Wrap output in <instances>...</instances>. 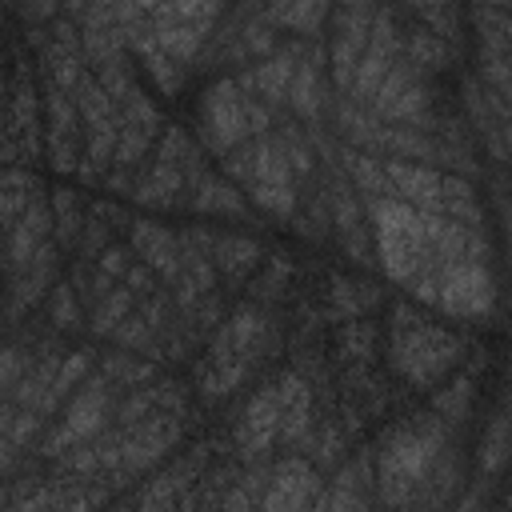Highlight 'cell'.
Returning <instances> with one entry per match:
<instances>
[{"label":"cell","mask_w":512,"mask_h":512,"mask_svg":"<svg viewBox=\"0 0 512 512\" xmlns=\"http://www.w3.org/2000/svg\"><path fill=\"white\" fill-rule=\"evenodd\" d=\"M368 220H372V236H376L384 272L392 280L416 288L420 280L436 276V256H432L424 208L384 192V196H368Z\"/></svg>","instance_id":"1"},{"label":"cell","mask_w":512,"mask_h":512,"mask_svg":"<svg viewBox=\"0 0 512 512\" xmlns=\"http://www.w3.org/2000/svg\"><path fill=\"white\" fill-rule=\"evenodd\" d=\"M464 340L452 336L440 324H428L420 316H412L408 308H396V324H392V364L404 380L432 388L440 376L452 372V364L460 360Z\"/></svg>","instance_id":"2"},{"label":"cell","mask_w":512,"mask_h":512,"mask_svg":"<svg viewBox=\"0 0 512 512\" xmlns=\"http://www.w3.org/2000/svg\"><path fill=\"white\" fill-rule=\"evenodd\" d=\"M256 332H260V316H256L252 308H240V312L224 324V332L216 336L208 360L200 364V392H204V396L216 400V396L232 392V388L248 376L252 352H256Z\"/></svg>","instance_id":"3"},{"label":"cell","mask_w":512,"mask_h":512,"mask_svg":"<svg viewBox=\"0 0 512 512\" xmlns=\"http://www.w3.org/2000/svg\"><path fill=\"white\" fill-rule=\"evenodd\" d=\"M288 160H292V156H288L284 144L260 140V144H252V148H240V152L228 160V168H232V176L244 180L248 196H252L260 208H268V212H276V216H288V212H292V172H288Z\"/></svg>","instance_id":"4"},{"label":"cell","mask_w":512,"mask_h":512,"mask_svg":"<svg viewBox=\"0 0 512 512\" xmlns=\"http://www.w3.org/2000/svg\"><path fill=\"white\" fill-rule=\"evenodd\" d=\"M420 300L436 304L440 312H452V316H488L492 304H496V288H492V276L488 268L468 256V260H456L452 268H444L440 276L424 280L412 288Z\"/></svg>","instance_id":"5"},{"label":"cell","mask_w":512,"mask_h":512,"mask_svg":"<svg viewBox=\"0 0 512 512\" xmlns=\"http://www.w3.org/2000/svg\"><path fill=\"white\" fill-rule=\"evenodd\" d=\"M436 452H440V432L428 424H412L388 436L380 452V484L388 488V500H408V488L424 480Z\"/></svg>","instance_id":"6"},{"label":"cell","mask_w":512,"mask_h":512,"mask_svg":"<svg viewBox=\"0 0 512 512\" xmlns=\"http://www.w3.org/2000/svg\"><path fill=\"white\" fill-rule=\"evenodd\" d=\"M244 136H256L252 132V92L224 80L204 100V140L216 152H232V148H240Z\"/></svg>","instance_id":"7"},{"label":"cell","mask_w":512,"mask_h":512,"mask_svg":"<svg viewBox=\"0 0 512 512\" xmlns=\"http://www.w3.org/2000/svg\"><path fill=\"white\" fill-rule=\"evenodd\" d=\"M104 412H108V380H84V388L64 408V420L48 436L44 452H60V448H72V444L88 440L104 424Z\"/></svg>","instance_id":"8"},{"label":"cell","mask_w":512,"mask_h":512,"mask_svg":"<svg viewBox=\"0 0 512 512\" xmlns=\"http://www.w3.org/2000/svg\"><path fill=\"white\" fill-rule=\"evenodd\" d=\"M384 172H388L392 196H400L424 212L448 216V176H440L424 164H412V160H384Z\"/></svg>","instance_id":"9"},{"label":"cell","mask_w":512,"mask_h":512,"mask_svg":"<svg viewBox=\"0 0 512 512\" xmlns=\"http://www.w3.org/2000/svg\"><path fill=\"white\" fill-rule=\"evenodd\" d=\"M280 416H284V396H280V380L264 392H256L236 424V440L244 448V456H264L276 440H280Z\"/></svg>","instance_id":"10"},{"label":"cell","mask_w":512,"mask_h":512,"mask_svg":"<svg viewBox=\"0 0 512 512\" xmlns=\"http://www.w3.org/2000/svg\"><path fill=\"white\" fill-rule=\"evenodd\" d=\"M372 108H376V116H384V120H416V116L428 108V88L420 84L416 68L392 64V72L384 76V84H380L376 96H372Z\"/></svg>","instance_id":"11"},{"label":"cell","mask_w":512,"mask_h":512,"mask_svg":"<svg viewBox=\"0 0 512 512\" xmlns=\"http://www.w3.org/2000/svg\"><path fill=\"white\" fill-rule=\"evenodd\" d=\"M320 476L304 460H284L268 472V492L260 496L264 508H308L320 504Z\"/></svg>","instance_id":"12"},{"label":"cell","mask_w":512,"mask_h":512,"mask_svg":"<svg viewBox=\"0 0 512 512\" xmlns=\"http://www.w3.org/2000/svg\"><path fill=\"white\" fill-rule=\"evenodd\" d=\"M132 248H136V256H140L148 268L164 272L168 280H176V276H180V248H176L172 232H164L160 224L140 220V224L132 228Z\"/></svg>","instance_id":"13"},{"label":"cell","mask_w":512,"mask_h":512,"mask_svg":"<svg viewBox=\"0 0 512 512\" xmlns=\"http://www.w3.org/2000/svg\"><path fill=\"white\" fill-rule=\"evenodd\" d=\"M292 76H296V64H292L288 56H276V60L260 64L256 72H248V76L240 80V88L252 92V96H260L264 104H280V100H288Z\"/></svg>","instance_id":"14"},{"label":"cell","mask_w":512,"mask_h":512,"mask_svg":"<svg viewBox=\"0 0 512 512\" xmlns=\"http://www.w3.org/2000/svg\"><path fill=\"white\" fill-rule=\"evenodd\" d=\"M280 396H284V416H280V440L284 444H296V440H304V432H308V424H312V396H308V388L296 380V376H284L280 380Z\"/></svg>","instance_id":"15"},{"label":"cell","mask_w":512,"mask_h":512,"mask_svg":"<svg viewBox=\"0 0 512 512\" xmlns=\"http://www.w3.org/2000/svg\"><path fill=\"white\" fill-rule=\"evenodd\" d=\"M172 192H180V168H176V160L156 156V164H152L148 176L140 180V192H136V196H140L144 204H168Z\"/></svg>","instance_id":"16"},{"label":"cell","mask_w":512,"mask_h":512,"mask_svg":"<svg viewBox=\"0 0 512 512\" xmlns=\"http://www.w3.org/2000/svg\"><path fill=\"white\" fill-rule=\"evenodd\" d=\"M256 260H260V252H256V244L244 240V236H224V240L216 244V264H220V272H224L228 280H244V276L256 268Z\"/></svg>","instance_id":"17"},{"label":"cell","mask_w":512,"mask_h":512,"mask_svg":"<svg viewBox=\"0 0 512 512\" xmlns=\"http://www.w3.org/2000/svg\"><path fill=\"white\" fill-rule=\"evenodd\" d=\"M324 16V0H272V20L296 32H312Z\"/></svg>","instance_id":"18"},{"label":"cell","mask_w":512,"mask_h":512,"mask_svg":"<svg viewBox=\"0 0 512 512\" xmlns=\"http://www.w3.org/2000/svg\"><path fill=\"white\" fill-rule=\"evenodd\" d=\"M288 100L296 112L312 116L320 108V96H316V72L308 64H296V76H292V88H288Z\"/></svg>","instance_id":"19"},{"label":"cell","mask_w":512,"mask_h":512,"mask_svg":"<svg viewBox=\"0 0 512 512\" xmlns=\"http://www.w3.org/2000/svg\"><path fill=\"white\" fill-rule=\"evenodd\" d=\"M192 208H200V212H240L244 208V200L232 192V188H224V184H200V192L192 196Z\"/></svg>","instance_id":"20"},{"label":"cell","mask_w":512,"mask_h":512,"mask_svg":"<svg viewBox=\"0 0 512 512\" xmlns=\"http://www.w3.org/2000/svg\"><path fill=\"white\" fill-rule=\"evenodd\" d=\"M484 76L496 84V92H500V96H508V100H512V56H508V52H504V56H488Z\"/></svg>","instance_id":"21"},{"label":"cell","mask_w":512,"mask_h":512,"mask_svg":"<svg viewBox=\"0 0 512 512\" xmlns=\"http://www.w3.org/2000/svg\"><path fill=\"white\" fill-rule=\"evenodd\" d=\"M172 12H180V16H188V20H204V24H212V16H216V0H164Z\"/></svg>","instance_id":"22"},{"label":"cell","mask_w":512,"mask_h":512,"mask_svg":"<svg viewBox=\"0 0 512 512\" xmlns=\"http://www.w3.org/2000/svg\"><path fill=\"white\" fill-rule=\"evenodd\" d=\"M52 320L56 324H72L76 320V296H72L68 284H56V292H52Z\"/></svg>","instance_id":"23"},{"label":"cell","mask_w":512,"mask_h":512,"mask_svg":"<svg viewBox=\"0 0 512 512\" xmlns=\"http://www.w3.org/2000/svg\"><path fill=\"white\" fill-rule=\"evenodd\" d=\"M504 140H508V152H512V116H508V124H504Z\"/></svg>","instance_id":"24"}]
</instances>
